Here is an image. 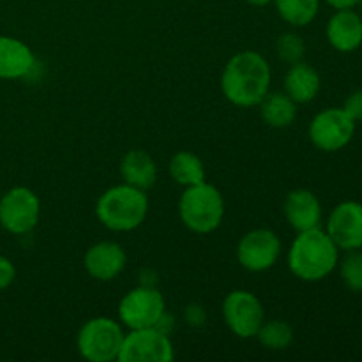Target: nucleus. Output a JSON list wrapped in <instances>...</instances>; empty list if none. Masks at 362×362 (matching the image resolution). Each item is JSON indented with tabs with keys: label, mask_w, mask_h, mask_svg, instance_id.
I'll list each match as a JSON object with an SVG mask.
<instances>
[{
	"label": "nucleus",
	"mask_w": 362,
	"mask_h": 362,
	"mask_svg": "<svg viewBox=\"0 0 362 362\" xmlns=\"http://www.w3.org/2000/svg\"><path fill=\"white\" fill-rule=\"evenodd\" d=\"M271 88V67L258 52H240L225 66L221 90L232 105L258 106Z\"/></svg>",
	"instance_id": "obj_1"
},
{
	"label": "nucleus",
	"mask_w": 362,
	"mask_h": 362,
	"mask_svg": "<svg viewBox=\"0 0 362 362\" xmlns=\"http://www.w3.org/2000/svg\"><path fill=\"white\" fill-rule=\"evenodd\" d=\"M338 262L339 247L320 226L299 232L288 250V269L303 281H322L334 271Z\"/></svg>",
	"instance_id": "obj_2"
},
{
	"label": "nucleus",
	"mask_w": 362,
	"mask_h": 362,
	"mask_svg": "<svg viewBox=\"0 0 362 362\" xmlns=\"http://www.w3.org/2000/svg\"><path fill=\"white\" fill-rule=\"evenodd\" d=\"M148 198L144 189L120 184L106 189L95 205V214L103 226L113 232H131L145 221Z\"/></svg>",
	"instance_id": "obj_3"
},
{
	"label": "nucleus",
	"mask_w": 362,
	"mask_h": 362,
	"mask_svg": "<svg viewBox=\"0 0 362 362\" xmlns=\"http://www.w3.org/2000/svg\"><path fill=\"white\" fill-rule=\"evenodd\" d=\"M179 214L184 225L194 233H211L221 225L225 200L216 186L209 182L186 187L179 200Z\"/></svg>",
	"instance_id": "obj_4"
},
{
	"label": "nucleus",
	"mask_w": 362,
	"mask_h": 362,
	"mask_svg": "<svg viewBox=\"0 0 362 362\" xmlns=\"http://www.w3.org/2000/svg\"><path fill=\"white\" fill-rule=\"evenodd\" d=\"M124 336L119 322L106 317L92 318L78 332V352L90 362L117 361Z\"/></svg>",
	"instance_id": "obj_5"
},
{
	"label": "nucleus",
	"mask_w": 362,
	"mask_h": 362,
	"mask_svg": "<svg viewBox=\"0 0 362 362\" xmlns=\"http://www.w3.org/2000/svg\"><path fill=\"white\" fill-rule=\"evenodd\" d=\"M165 311L163 293L148 285H141L127 292L119 304L120 322L129 329L156 327Z\"/></svg>",
	"instance_id": "obj_6"
},
{
	"label": "nucleus",
	"mask_w": 362,
	"mask_h": 362,
	"mask_svg": "<svg viewBox=\"0 0 362 362\" xmlns=\"http://www.w3.org/2000/svg\"><path fill=\"white\" fill-rule=\"evenodd\" d=\"M223 318L237 338H257L258 329L265 322L260 299L247 290H233L223 303Z\"/></svg>",
	"instance_id": "obj_7"
},
{
	"label": "nucleus",
	"mask_w": 362,
	"mask_h": 362,
	"mask_svg": "<svg viewBox=\"0 0 362 362\" xmlns=\"http://www.w3.org/2000/svg\"><path fill=\"white\" fill-rule=\"evenodd\" d=\"M41 214L37 194L23 186L13 187L0 200V225L14 235H23L35 228Z\"/></svg>",
	"instance_id": "obj_8"
},
{
	"label": "nucleus",
	"mask_w": 362,
	"mask_h": 362,
	"mask_svg": "<svg viewBox=\"0 0 362 362\" xmlns=\"http://www.w3.org/2000/svg\"><path fill=\"white\" fill-rule=\"evenodd\" d=\"M175 357L168 334L158 327L131 329L120 346V362H172Z\"/></svg>",
	"instance_id": "obj_9"
},
{
	"label": "nucleus",
	"mask_w": 362,
	"mask_h": 362,
	"mask_svg": "<svg viewBox=\"0 0 362 362\" xmlns=\"http://www.w3.org/2000/svg\"><path fill=\"white\" fill-rule=\"evenodd\" d=\"M356 122L343 108H327L315 115L310 124V140L324 152L341 151L352 141Z\"/></svg>",
	"instance_id": "obj_10"
},
{
	"label": "nucleus",
	"mask_w": 362,
	"mask_h": 362,
	"mask_svg": "<svg viewBox=\"0 0 362 362\" xmlns=\"http://www.w3.org/2000/svg\"><path fill=\"white\" fill-rule=\"evenodd\" d=\"M281 240L272 230L257 228L247 232L237 246V260L246 271L264 272L278 262Z\"/></svg>",
	"instance_id": "obj_11"
},
{
	"label": "nucleus",
	"mask_w": 362,
	"mask_h": 362,
	"mask_svg": "<svg viewBox=\"0 0 362 362\" xmlns=\"http://www.w3.org/2000/svg\"><path fill=\"white\" fill-rule=\"evenodd\" d=\"M327 233L332 243L343 251L362 247V204L341 202L336 205L327 221Z\"/></svg>",
	"instance_id": "obj_12"
},
{
	"label": "nucleus",
	"mask_w": 362,
	"mask_h": 362,
	"mask_svg": "<svg viewBox=\"0 0 362 362\" xmlns=\"http://www.w3.org/2000/svg\"><path fill=\"white\" fill-rule=\"evenodd\" d=\"M126 251L113 240H103L94 244L85 253V269L92 278L99 281H112L126 267Z\"/></svg>",
	"instance_id": "obj_13"
},
{
	"label": "nucleus",
	"mask_w": 362,
	"mask_h": 362,
	"mask_svg": "<svg viewBox=\"0 0 362 362\" xmlns=\"http://www.w3.org/2000/svg\"><path fill=\"white\" fill-rule=\"evenodd\" d=\"M325 34L329 45L338 52H356L362 45V14L354 9H336L329 20Z\"/></svg>",
	"instance_id": "obj_14"
},
{
	"label": "nucleus",
	"mask_w": 362,
	"mask_h": 362,
	"mask_svg": "<svg viewBox=\"0 0 362 362\" xmlns=\"http://www.w3.org/2000/svg\"><path fill=\"white\" fill-rule=\"evenodd\" d=\"M285 218L288 225L297 232L304 230L318 228L322 221V205L317 194L311 193L310 189H293L286 197L285 205Z\"/></svg>",
	"instance_id": "obj_15"
},
{
	"label": "nucleus",
	"mask_w": 362,
	"mask_h": 362,
	"mask_svg": "<svg viewBox=\"0 0 362 362\" xmlns=\"http://www.w3.org/2000/svg\"><path fill=\"white\" fill-rule=\"evenodd\" d=\"M35 57L23 41L0 35V78L18 80L32 73Z\"/></svg>",
	"instance_id": "obj_16"
},
{
	"label": "nucleus",
	"mask_w": 362,
	"mask_h": 362,
	"mask_svg": "<svg viewBox=\"0 0 362 362\" xmlns=\"http://www.w3.org/2000/svg\"><path fill=\"white\" fill-rule=\"evenodd\" d=\"M320 74L303 60L292 64L285 74V94L297 105L313 101L320 92Z\"/></svg>",
	"instance_id": "obj_17"
},
{
	"label": "nucleus",
	"mask_w": 362,
	"mask_h": 362,
	"mask_svg": "<svg viewBox=\"0 0 362 362\" xmlns=\"http://www.w3.org/2000/svg\"><path fill=\"white\" fill-rule=\"evenodd\" d=\"M120 175L124 182L138 189L147 191L152 187L158 179V166L152 156L145 151H129L120 161Z\"/></svg>",
	"instance_id": "obj_18"
},
{
	"label": "nucleus",
	"mask_w": 362,
	"mask_h": 362,
	"mask_svg": "<svg viewBox=\"0 0 362 362\" xmlns=\"http://www.w3.org/2000/svg\"><path fill=\"white\" fill-rule=\"evenodd\" d=\"M260 115L271 127H288L297 117V103H293L285 92H272L260 103Z\"/></svg>",
	"instance_id": "obj_19"
},
{
	"label": "nucleus",
	"mask_w": 362,
	"mask_h": 362,
	"mask_svg": "<svg viewBox=\"0 0 362 362\" xmlns=\"http://www.w3.org/2000/svg\"><path fill=\"white\" fill-rule=\"evenodd\" d=\"M170 175L180 186H194L205 180L204 163L191 152H177L170 159Z\"/></svg>",
	"instance_id": "obj_20"
},
{
	"label": "nucleus",
	"mask_w": 362,
	"mask_h": 362,
	"mask_svg": "<svg viewBox=\"0 0 362 362\" xmlns=\"http://www.w3.org/2000/svg\"><path fill=\"white\" fill-rule=\"evenodd\" d=\"M279 16L292 27H306L317 18L320 0H274Z\"/></svg>",
	"instance_id": "obj_21"
},
{
	"label": "nucleus",
	"mask_w": 362,
	"mask_h": 362,
	"mask_svg": "<svg viewBox=\"0 0 362 362\" xmlns=\"http://www.w3.org/2000/svg\"><path fill=\"white\" fill-rule=\"evenodd\" d=\"M258 341L262 346L269 350H285L292 345L293 341V329L288 322L271 320L264 322L257 332Z\"/></svg>",
	"instance_id": "obj_22"
},
{
	"label": "nucleus",
	"mask_w": 362,
	"mask_h": 362,
	"mask_svg": "<svg viewBox=\"0 0 362 362\" xmlns=\"http://www.w3.org/2000/svg\"><path fill=\"white\" fill-rule=\"evenodd\" d=\"M338 264L339 274H341L346 288L356 293H362V251H345V257Z\"/></svg>",
	"instance_id": "obj_23"
},
{
	"label": "nucleus",
	"mask_w": 362,
	"mask_h": 362,
	"mask_svg": "<svg viewBox=\"0 0 362 362\" xmlns=\"http://www.w3.org/2000/svg\"><path fill=\"white\" fill-rule=\"evenodd\" d=\"M276 49H278L279 59L285 60L286 64H297L303 60L304 53H306V45H304L303 37L293 32H286L276 42Z\"/></svg>",
	"instance_id": "obj_24"
},
{
	"label": "nucleus",
	"mask_w": 362,
	"mask_h": 362,
	"mask_svg": "<svg viewBox=\"0 0 362 362\" xmlns=\"http://www.w3.org/2000/svg\"><path fill=\"white\" fill-rule=\"evenodd\" d=\"M343 110L349 113V117L354 120V122L356 124L362 122V88L352 92V94L346 98L345 105H343Z\"/></svg>",
	"instance_id": "obj_25"
},
{
	"label": "nucleus",
	"mask_w": 362,
	"mask_h": 362,
	"mask_svg": "<svg viewBox=\"0 0 362 362\" xmlns=\"http://www.w3.org/2000/svg\"><path fill=\"white\" fill-rule=\"evenodd\" d=\"M16 278V269L13 262L6 257H0V290L7 288Z\"/></svg>",
	"instance_id": "obj_26"
},
{
	"label": "nucleus",
	"mask_w": 362,
	"mask_h": 362,
	"mask_svg": "<svg viewBox=\"0 0 362 362\" xmlns=\"http://www.w3.org/2000/svg\"><path fill=\"white\" fill-rule=\"evenodd\" d=\"M184 318H186V324L191 325V327H200V325L205 324V310L198 304H189L186 308Z\"/></svg>",
	"instance_id": "obj_27"
},
{
	"label": "nucleus",
	"mask_w": 362,
	"mask_h": 362,
	"mask_svg": "<svg viewBox=\"0 0 362 362\" xmlns=\"http://www.w3.org/2000/svg\"><path fill=\"white\" fill-rule=\"evenodd\" d=\"M324 2H327L334 9H354L356 6H359L361 0H324Z\"/></svg>",
	"instance_id": "obj_28"
},
{
	"label": "nucleus",
	"mask_w": 362,
	"mask_h": 362,
	"mask_svg": "<svg viewBox=\"0 0 362 362\" xmlns=\"http://www.w3.org/2000/svg\"><path fill=\"white\" fill-rule=\"evenodd\" d=\"M247 4H251V6H258V7H264V6H269V4H272L274 0H246Z\"/></svg>",
	"instance_id": "obj_29"
},
{
	"label": "nucleus",
	"mask_w": 362,
	"mask_h": 362,
	"mask_svg": "<svg viewBox=\"0 0 362 362\" xmlns=\"http://www.w3.org/2000/svg\"><path fill=\"white\" fill-rule=\"evenodd\" d=\"M359 6H361V13H362V0L359 2Z\"/></svg>",
	"instance_id": "obj_30"
}]
</instances>
